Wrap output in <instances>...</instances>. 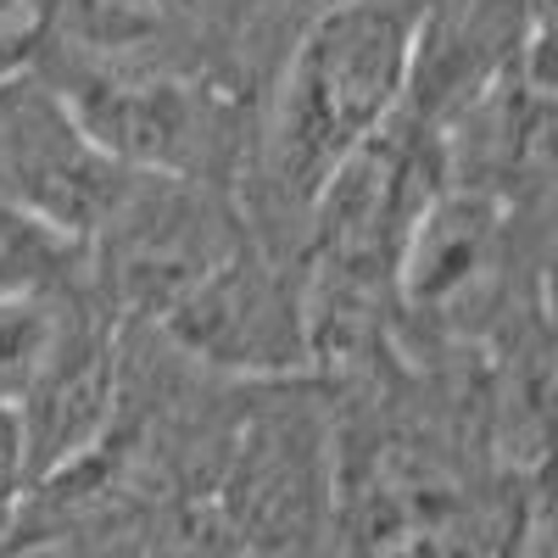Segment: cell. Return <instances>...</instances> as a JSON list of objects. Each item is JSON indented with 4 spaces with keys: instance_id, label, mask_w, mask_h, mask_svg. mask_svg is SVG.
<instances>
[{
    "instance_id": "1",
    "label": "cell",
    "mask_w": 558,
    "mask_h": 558,
    "mask_svg": "<svg viewBox=\"0 0 558 558\" xmlns=\"http://www.w3.org/2000/svg\"><path fill=\"white\" fill-rule=\"evenodd\" d=\"M413 23L418 0H330L302 23L257 129V191L274 218L307 223L330 173L397 118Z\"/></svg>"
},
{
    "instance_id": "2",
    "label": "cell",
    "mask_w": 558,
    "mask_h": 558,
    "mask_svg": "<svg viewBox=\"0 0 558 558\" xmlns=\"http://www.w3.org/2000/svg\"><path fill=\"white\" fill-rule=\"evenodd\" d=\"M78 123L101 146L146 173H179L213 184L241 151V107L223 78L196 73H101V68H39Z\"/></svg>"
},
{
    "instance_id": "3",
    "label": "cell",
    "mask_w": 558,
    "mask_h": 558,
    "mask_svg": "<svg viewBox=\"0 0 558 558\" xmlns=\"http://www.w3.org/2000/svg\"><path fill=\"white\" fill-rule=\"evenodd\" d=\"M134 173L140 168L118 162L34 62L0 68V191L23 213L89 246Z\"/></svg>"
},
{
    "instance_id": "4",
    "label": "cell",
    "mask_w": 558,
    "mask_h": 558,
    "mask_svg": "<svg viewBox=\"0 0 558 558\" xmlns=\"http://www.w3.org/2000/svg\"><path fill=\"white\" fill-rule=\"evenodd\" d=\"M252 0H34L17 62L223 78Z\"/></svg>"
},
{
    "instance_id": "5",
    "label": "cell",
    "mask_w": 558,
    "mask_h": 558,
    "mask_svg": "<svg viewBox=\"0 0 558 558\" xmlns=\"http://www.w3.org/2000/svg\"><path fill=\"white\" fill-rule=\"evenodd\" d=\"M531 23L536 17L525 0H430V7H418L397 118L441 134L508 73V62L525 51Z\"/></svg>"
},
{
    "instance_id": "6",
    "label": "cell",
    "mask_w": 558,
    "mask_h": 558,
    "mask_svg": "<svg viewBox=\"0 0 558 558\" xmlns=\"http://www.w3.org/2000/svg\"><path fill=\"white\" fill-rule=\"evenodd\" d=\"M168 324L184 347L213 363L291 368L307 357L302 302L279 286L274 263H263L246 241L184 296L168 302Z\"/></svg>"
},
{
    "instance_id": "7",
    "label": "cell",
    "mask_w": 558,
    "mask_h": 558,
    "mask_svg": "<svg viewBox=\"0 0 558 558\" xmlns=\"http://www.w3.org/2000/svg\"><path fill=\"white\" fill-rule=\"evenodd\" d=\"M84 257H89V246L57 235L51 223H39L34 213H23L7 191H0V296L57 291Z\"/></svg>"
},
{
    "instance_id": "8",
    "label": "cell",
    "mask_w": 558,
    "mask_h": 558,
    "mask_svg": "<svg viewBox=\"0 0 558 558\" xmlns=\"http://www.w3.org/2000/svg\"><path fill=\"white\" fill-rule=\"evenodd\" d=\"M28 12H34V0H0V68L17 62L23 39H17L12 28H17V17H28Z\"/></svg>"
}]
</instances>
